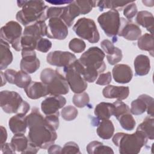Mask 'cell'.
Listing matches in <instances>:
<instances>
[{
    "mask_svg": "<svg viewBox=\"0 0 154 154\" xmlns=\"http://www.w3.org/2000/svg\"><path fill=\"white\" fill-rule=\"evenodd\" d=\"M40 147H38L35 144L29 141L28 145L26 149L22 152V153H37L39 150Z\"/></svg>",
    "mask_w": 154,
    "mask_h": 154,
    "instance_id": "f907efd6",
    "label": "cell"
},
{
    "mask_svg": "<svg viewBox=\"0 0 154 154\" xmlns=\"http://www.w3.org/2000/svg\"><path fill=\"white\" fill-rule=\"evenodd\" d=\"M75 2L80 9L81 14H86L90 13L97 4V1L91 0H76Z\"/></svg>",
    "mask_w": 154,
    "mask_h": 154,
    "instance_id": "8d00e7d4",
    "label": "cell"
},
{
    "mask_svg": "<svg viewBox=\"0 0 154 154\" xmlns=\"http://www.w3.org/2000/svg\"><path fill=\"white\" fill-rule=\"evenodd\" d=\"M23 89L31 99H38L49 94L46 85L42 82L31 81Z\"/></svg>",
    "mask_w": 154,
    "mask_h": 154,
    "instance_id": "ffe728a7",
    "label": "cell"
},
{
    "mask_svg": "<svg viewBox=\"0 0 154 154\" xmlns=\"http://www.w3.org/2000/svg\"><path fill=\"white\" fill-rule=\"evenodd\" d=\"M40 80L46 87L49 94L64 95L69 93V86L65 78L57 70L51 68L43 69Z\"/></svg>",
    "mask_w": 154,
    "mask_h": 154,
    "instance_id": "277c9868",
    "label": "cell"
},
{
    "mask_svg": "<svg viewBox=\"0 0 154 154\" xmlns=\"http://www.w3.org/2000/svg\"><path fill=\"white\" fill-rule=\"evenodd\" d=\"M97 126L96 132L100 138L104 140H109L113 136L114 126L110 120H101Z\"/></svg>",
    "mask_w": 154,
    "mask_h": 154,
    "instance_id": "484cf974",
    "label": "cell"
},
{
    "mask_svg": "<svg viewBox=\"0 0 154 154\" xmlns=\"http://www.w3.org/2000/svg\"><path fill=\"white\" fill-rule=\"evenodd\" d=\"M112 79V76L110 72L106 73H101L99 74L97 79L96 81V84L100 85H108Z\"/></svg>",
    "mask_w": 154,
    "mask_h": 154,
    "instance_id": "7dc6e473",
    "label": "cell"
},
{
    "mask_svg": "<svg viewBox=\"0 0 154 154\" xmlns=\"http://www.w3.org/2000/svg\"><path fill=\"white\" fill-rule=\"evenodd\" d=\"M38 39L29 35H23L20 40L21 51H34L36 49Z\"/></svg>",
    "mask_w": 154,
    "mask_h": 154,
    "instance_id": "e575fe53",
    "label": "cell"
},
{
    "mask_svg": "<svg viewBox=\"0 0 154 154\" xmlns=\"http://www.w3.org/2000/svg\"><path fill=\"white\" fill-rule=\"evenodd\" d=\"M22 32L21 25L17 22L11 20L8 22L1 28V38L10 43L16 51L22 50L20 40Z\"/></svg>",
    "mask_w": 154,
    "mask_h": 154,
    "instance_id": "9c48e42d",
    "label": "cell"
},
{
    "mask_svg": "<svg viewBox=\"0 0 154 154\" xmlns=\"http://www.w3.org/2000/svg\"><path fill=\"white\" fill-rule=\"evenodd\" d=\"M17 6L22 8L16 15L17 20L26 26L39 21L47 19L46 11L49 8L43 1H17Z\"/></svg>",
    "mask_w": 154,
    "mask_h": 154,
    "instance_id": "7a4b0ae2",
    "label": "cell"
},
{
    "mask_svg": "<svg viewBox=\"0 0 154 154\" xmlns=\"http://www.w3.org/2000/svg\"><path fill=\"white\" fill-rule=\"evenodd\" d=\"M72 101L73 104L78 108H84L88 105L90 102L89 95L86 92L75 93L73 97Z\"/></svg>",
    "mask_w": 154,
    "mask_h": 154,
    "instance_id": "d590c367",
    "label": "cell"
},
{
    "mask_svg": "<svg viewBox=\"0 0 154 154\" xmlns=\"http://www.w3.org/2000/svg\"><path fill=\"white\" fill-rule=\"evenodd\" d=\"M59 111L50 115H46L45 117V121L46 123L55 131L59 127Z\"/></svg>",
    "mask_w": 154,
    "mask_h": 154,
    "instance_id": "7bdbcfd3",
    "label": "cell"
},
{
    "mask_svg": "<svg viewBox=\"0 0 154 154\" xmlns=\"http://www.w3.org/2000/svg\"><path fill=\"white\" fill-rule=\"evenodd\" d=\"M62 152V147L60 146L52 144L48 147V153L52 154V153H61Z\"/></svg>",
    "mask_w": 154,
    "mask_h": 154,
    "instance_id": "816d5d0a",
    "label": "cell"
},
{
    "mask_svg": "<svg viewBox=\"0 0 154 154\" xmlns=\"http://www.w3.org/2000/svg\"><path fill=\"white\" fill-rule=\"evenodd\" d=\"M73 1H46V2L51 3V4H54L55 5H59V4H70Z\"/></svg>",
    "mask_w": 154,
    "mask_h": 154,
    "instance_id": "db71d44e",
    "label": "cell"
},
{
    "mask_svg": "<svg viewBox=\"0 0 154 154\" xmlns=\"http://www.w3.org/2000/svg\"><path fill=\"white\" fill-rule=\"evenodd\" d=\"M52 47V42L43 37L39 38L37 40V43L36 46V50L42 52H48Z\"/></svg>",
    "mask_w": 154,
    "mask_h": 154,
    "instance_id": "b9f144b4",
    "label": "cell"
},
{
    "mask_svg": "<svg viewBox=\"0 0 154 154\" xmlns=\"http://www.w3.org/2000/svg\"><path fill=\"white\" fill-rule=\"evenodd\" d=\"M76 60V56L68 51H55L49 52L46 56V61L49 64L63 68L70 66Z\"/></svg>",
    "mask_w": 154,
    "mask_h": 154,
    "instance_id": "7c38bea8",
    "label": "cell"
},
{
    "mask_svg": "<svg viewBox=\"0 0 154 154\" xmlns=\"http://www.w3.org/2000/svg\"><path fill=\"white\" fill-rule=\"evenodd\" d=\"M138 13L137 7L134 1L126 5L123 9V15L126 19L131 20Z\"/></svg>",
    "mask_w": 154,
    "mask_h": 154,
    "instance_id": "60d3db41",
    "label": "cell"
},
{
    "mask_svg": "<svg viewBox=\"0 0 154 154\" xmlns=\"http://www.w3.org/2000/svg\"><path fill=\"white\" fill-rule=\"evenodd\" d=\"M154 118L153 116H147L141 123L136 130L141 131L147 137L148 139L153 140L154 139Z\"/></svg>",
    "mask_w": 154,
    "mask_h": 154,
    "instance_id": "f546056e",
    "label": "cell"
},
{
    "mask_svg": "<svg viewBox=\"0 0 154 154\" xmlns=\"http://www.w3.org/2000/svg\"><path fill=\"white\" fill-rule=\"evenodd\" d=\"M25 115L23 113H18L9 119L8 126L13 134H24L26 132L28 126Z\"/></svg>",
    "mask_w": 154,
    "mask_h": 154,
    "instance_id": "44dd1931",
    "label": "cell"
},
{
    "mask_svg": "<svg viewBox=\"0 0 154 154\" xmlns=\"http://www.w3.org/2000/svg\"><path fill=\"white\" fill-rule=\"evenodd\" d=\"M78 114V109L73 106H64L61 111L62 118L66 121H72L75 119Z\"/></svg>",
    "mask_w": 154,
    "mask_h": 154,
    "instance_id": "74e56055",
    "label": "cell"
},
{
    "mask_svg": "<svg viewBox=\"0 0 154 154\" xmlns=\"http://www.w3.org/2000/svg\"><path fill=\"white\" fill-rule=\"evenodd\" d=\"M75 34L81 38L87 40L91 43H95L100 39L99 32L94 21L90 18L79 19L72 28Z\"/></svg>",
    "mask_w": 154,
    "mask_h": 154,
    "instance_id": "ba28073f",
    "label": "cell"
},
{
    "mask_svg": "<svg viewBox=\"0 0 154 154\" xmlns=\"http://www.w3.org/2000/svg\"><path fill=\"white\" fill-rule=\"evenodd\" d=\"M87 152L89 154H113L114 151L112 148L103 145L101 142L97 141H93L88 143L86 147Z\"/></svg>",
    "mask_w": 154,
    "mask_h": 154,
    "instance_id": "4dcf8cb0",
    "label": "cell"
},
{
    "mask_svg": "<svg viewBox=\"0 0 154 154\" xmlns=\"http://www.w3.org/2000/svg\"><path fill=\"white\" fill-rule=\"evenodd\" d=\"M122 128L126 131H132L135 128L136 122L131 112H126L117 118Z\"/></svg>",
    "mask_w": 154,
    "mask_h": 154,
    "instance_id": "836d02e7",
    "label": "cell"
},
{
    "mask_svg": "<svg viewBox=\"0 0 154 154\" xmlns=\"http://www.w3.org/2000/svg\"><path fill=\"white\" fill-rule=\"evenodd\" d=\"M22 57L20 63L21 70L30 74L34 73L39 69L40 62L37 58L35 51H22Z\"/></svg>",
    "mask_w": 154,
    "mask_h": 154,
    "instance_id": "2e32d148",
    "label": "cell"
},
{
    "mask_svg": "<svg viewBox=\"0 0 154 154\" xmlns=\"http://www.w3.org/2000/svg\"><path fill=\"white\" fill-rule=\"evenodd\" d=\"M64 77L72 91L75 93L84 92L87 88V82L73 65L63 68Z\"/></svg>",
    "mask_w": 154,
    "mask_h": 154,
    "instance_id": "30bf717a",
    "label": "cell"
},
{
    "mask_svg": "<svg viewBox=\"0 0 154 154\" xmlns=\"http://www.w3.org/2000/svg\"><path fill=\"white\" fill-rule=\"evenodd\" d=\"M80 14L81 11L79 7L75 2V1H73L68 5L64 7L63 13L60 18L68 27H70L73 23L75 19Z\"/></svg>",
    "mask_w": 154,
    "mask_h": 154,
    "instance_id": "7402d4cb",
    "label": "cell"
},
{
    "mask_svg": "<svg viewBox=\"0 0 154 154\" xmlns=\"http://www.w3.org/2000/svg\"><path fill=\"white\" fill-rule=\"evenodd\" d=\"M152 1H142V2L147 7H152L153 6V5H151L150 4V2H151Z\"/></svg>",
    "mask_w": 154,
    "mask_h": 154,
    "instance_id": "9f6ffc18",
    "label": "cell"
},
{
    "mask_svg": "<svg viewBox=\"0 0 154 154\" xmlns=\"http://www.w3.org/2000/svg\"><path fill=\"white\" fill-rule=\"evenodd\" d=\"M48 26L45 21H39L25 26L23 34L29 35L39 39L47 35Z\"/></svg>",
    "mask_w": 154,
    "mask_h": 154,
    "instance_id": "603a6c76",
    "label": "cell"
},
{
    "mask_svg": "<svg viewBox=\"0 0 154 154\" xmlns=\"http://www.w3.org/2000/svg\"><path fill=\"white\" fill-rule=\"evenodd\" d=\"M134 66L136 76L146 75L150 70V59L147 55H138L134 60Z\"/></svg>",
    "mask_w": 154,
    "mask_h": 154,
    "instance_id": "cb8c5ba5",
    "label": "cell"
},
{
    "mask_svg": "<svg viewBox=\"0 0 154 154\" xmlns=\"http://www.w3.org/2000/svg\"><path fill=\"white\" fill-rule=\"evenodd\" d=\"M13 59V57L9 44L1 38V70H5L12 63Z\"/></svg>",
    "mask_w": 154,
    "mask_h": 154,
    "instance_id": "83f0119b",
    "label": "cell"
},
{
    "mask_svg": "<svg viewBox=\"0 0 154 154\" xmlns=\"http://www.w3.org/2000/svg\"><path fill=\"white\" fill-rule=\"evenodd\" d=\"M112 103L114 106V111L113 116H114L116 119L118 118L120 116L126 112H131L129 106L126 105L125 103H124L123 102H122V100H117Z\"/></svg>",
    "mask_w": 154,
    "mask_h": 154,
    "instance_id": "ab89813d",
    "label": "cell"
},
{
    "mask_svg": "<svg viewBox=\"0 0 154 154\" xmlns=\"http://www.w3.org/2000/svg\"><path fill=\"white\" fill-rule=\"evenodd\" d=\"M64 7H49L46 11L47 19H51L52 17H60Z\"/></svg>",
    "mask_w": 154,
    "mask_h": 154,
    "instance_id": "c3c4849f",
    "label": "cell"
},
{
    "mask_svg": "<svg viewBox=\"0 0 154 154\" xmlns=\"http://www.w3.org/2000/svg\"><path fill=\"white\" fill-rule=\"evenodd\" d=\"M61 153H79L81 154L78 145L73 141L66 143L62 148Z\"/></svg>",
    "mask_w": 154,
    "mask_h": 154,
    "instance_id": "ee69618b",
    "label": "cell"
},
{
    "mask_svg": "<svg viewBox=\"0 0 154 154\" xmlns=\"http://www.w3.org/2000/svg\"><path fill=\"white\" fill-rule=\"evenodd\" d=\"M26 121L29 129L27 137L29 142L43 149L54 144L57 138L56 131L46 123L37 108H33L26 116Z\"/></svg>",
    "mask_w": 154,
    "mask_h": 154,
    "instance_id": "6da1fadb",
    "label": "cell"
},
{
    "mask_svg": "<svg viewBox=\"0 0 154 154\" xmlns=\"http://www.w3.org/2000/svg\"><path fill=\"white\" fill-rule=\"evenodd\" d=\"M104 97L108 99H117L119 100L126 99L129 94V88L126 86H115L108 85L102 90Z\"/></svg>",
    "mask_w": 154,
    "mask_h": 154,
    "instance_id": "d6986e66",
    "label": "cell"
},
{
    "mask_svg": "<svg viewBox=\"0 0 154 154\" xmlns=\"http://www.w3.org/2000/svg\"><path fill=\"white\" fill-rule=\"evenodd\" d=\"M123 57L122 50L119 48H116L115 52L111 55H106V59L108 63L111 65H116L120 62Z\"/></svg>",
    "mask_w": 154,
    "mask_h": 154,
    "instance_id": "f6af8a7d",
    "label": "cell"
},
{
    "mask_svg": "<svg viewBox=\"0 0 154 154\" xmlns=\"http://www.w3.org/2000/svg\"><path fill=\"white\" fill-rule=\"evenodd\" d=\"M4 73L8 82L14 84L19 88H24L31 82L30 75L21 70L16 71L9 69H7Z\"/></svg>",
    "mask_w": 154,
    "mask_h": 154,
    "instance_id": "e0dca14e",
    "label": "cell"
},
{
    "mask_svg": "<svg viewBox=\"0 0 154 154\" xmlns=\"http://www.w3.org/2000/svg\"><path fill=\"white\" fill-rule=\"evenodd\" d=\"M85 43L80 38H74L69 43V48L75 53H81L85 50Z\"/></svg>",
    "mask_w": 154,
    "mask_h": 154,
    "instance_id": "f35d334b",
    "label": "cell"
},
{
    "mask_svg": "<svg viewBox=\"0 0 154 154\" xmlns=\"http://www.w3.org/2000/svg\"><path fill=\"white\" fill-rule=\"evenodd\" d=\"M112 77L114 80L119 84L129 82L133 76L131 68L127 64H116L112 69Z\"/></svg>",
    "mask_w": 154,
    "mask_h": 154,
    "instance_id": "ac0fdd59",
    "label": "cell"
},
{
    "mask_svg": "<svg viewBox=\"0 0 154 154\" xmlns=\"http://www.w3.org/2000/svg\"><path fill=\"white\" fill-rule=\"evenodd\" d=\"M138 47L140 49L149 52L152 57L154 54V41L153 35L152 34L145 33L138 38Z\"/></svg>",
    "mask_w": 154,
    "mask_h": 154,
    "instance_id": "f1b7e54d",
    "label": "cell"
},
{
    "mask_svg": "<svg viewBox=\"0 0 154 154\" xmlns=\"http://www.w3.org/2000/svg\"><path fill=\"white\" fill-rule=\"evenodd\" d=\"M100 46L106 55H111L113 54L117 48L114 45V43L112 42L108 39L102 40L100 43Z\"/></svg>",
    "mask_w": 154,
    "mask_h": 154,
    "instance_id": "bcb514c9",
    "label": "cell"
},
{
    "mask_svg": "<svg viewBox=\"0 0 154 154\" xmlns=\"http://www.w3.org/2000/svg\"><path fill=\"white\" fill-rule=\"evenodd\" d=\"M1 86L2 87L3 85H4L6 84V82L7 81V79H6V78L5 77L4 73L3 72H2V71L1 72Z\"/></svg>",
    "mask_w": 154,
    "mask_h": 154,
    "instance_id": "11a10c76",
    "label": "cell"
},
{
    "mask_svg": "<svg viewBox=\"0 0 154 154\" xmlns=\"http://www.w3.org/2000/svg\"><path fill=\"white\" fill-rule=\"evenodd\" d=\"M0 106L7 114L23 113L26 114L30 109L29 103L23 100L19 93L8 90L1 91Z\"/></svg>",
    "mask_w": 154,
    "mask_h": 154,
    "instance_id": "5b68a950",
    "label": "cell"
},
{
    "mask_svg": "<svg viewBox=\"0 0 154 154\" xmlns=\"http://www.w3.org/2000/svg\"><path fill=\"white\" fill-rule=\"evenodd\" d=\"M29 143L28 137L23 134H14L11 140V144L16 151L22 153L24 151Z\"/></svg>",
    "mask_w": 154,
    "mask_h": 154,
    "instance_id": "d6a6232c",
    "label": "cell"
},
{
    "mask_svg": "<svg viewBox=\"0 0 154 154\" xmlns=\"http://www.w3.org/2000/svg\"><path fill=\"white\" fill-rule=\"evenodd\" d=\"M153 98L147 94H143L140 95L137 99L131 102L130 111L131 113L138 116L147 111V114L153 116L154 104Z\"/></svg>",
    "mask_w": 154,
    "mask_h": 154,
    "instance_id": "8fae6325",
    "label": "cell"
},
{
    "mask_svg": "<svg viewBox=\"0 0 154 154\" xmlns=\"http://www.w3.org/2000/svg\"><path fill=\"white\" fill-rule=\"evenodd\" d=\"M7 138V132L6 129L2 126H1V142L0 145L5 143Z\"/></svg>",
    "mask_w": 154,
    "mask_h": 154,
    "instance_id": "f5cc1de1",
    "label": "cell"
},
{
    "mask_svg": "<svg viewBox=\"0 0 154 154\" xmlns=\"http://www.w3.org/2000/svg\"><path fill=\"white\" fill-rule=\"evenodd\" d=\"M105 54L97 46L90 47L84 52L78 60L84 67V70L101 73L106 69V64L103 61Z\"/></svg>",
    "mask_w": 154,
    "mask_h": 154,
    "instance_id": "8992f818",
    "label": "cell"
},
{
    "mask_svg": "<svg viewBox=\"0 0 154 154\" xmlns=\"http://www.w3.org/2000/svg\"><path fill=\"white\" fill-rule=\"evenodd\" d=\"M114 106L113 103L102 102L98 103L94 111V115L97 120L109 119L114 114Z\"/></svg>",
    "mask_w": 154,
    "mask_h": 154,
    "instance_id": "d4e9b609",
    "label": "cell"
},
{
    "mask_svg": "<svg viewBox=\"0 0 154 154\" xmlns=\"http://www.w3.org/2000/svg\"><path fill=\"white\" fill-rule=\"evenodd\" d=\"M118 35L130 41H135L141 35V30L137 24L124 17H120Z\"/></svg>",
    "mask_w": 154,
    "mask_h": 154,
    "instance_id": "5bb4252c",
    "label": "cell"
},
{
    "mask_svg": "<svg viewBox=\"0 0 154 154\" xmlns=\"http://www.w3.org/2000/svg\"><path fill=\"white\" fill-rule=\"evenodd\" d=\"M1 151L2 153H15L16 150L11 145V143H5L2 145H0Z\"/></svg>",
    "mask_w": 154,
    "mask_h": 154,
    "instance_id": "681fc988",
    "label": "cell"
},
{
    "mask_svg": "<svg viewBox=\"0 0 154 154\" xmlns=\"http://www.w3.org/2000/svg\"><path fill=\"white\" fill-rule=\"evenodd\" d=\"M68 35V26L60 17L49 19L46 36L49 38L64 40Z\"/></svg>",
    "mask_w": 154,
    "mask_h": 154,
    "instance_id": "4fadbf2b",
    "label": "cell"
},
{
    "mask_svg": "<svg viewBox=\"0 0 154 154\" xmlns=\"http://www.w3.org/2000/svg\"><path fill=\"white\" fill-rule=\"evenodd\" d=\"M112 140L119 147L120 153L137 154L146 145L148 138L141 131L136 130L135 132L131 134L117 132L114 135Z\"/></svg>",
    "mask_w": 154,
    "mask_h": 154,
    "instance_id": "3957f363",
    "label": "cell"
},
{
    "mask_svg": "<svg viewBox=\"0 0 154 154\" xmlns=\"http://www.w3.org/2000/svg\"><path fill=\"white\" fill-rule=\"evenodd\" d=\"M97 22L105 34L108 37H111L114 42H116L120 25V17L119 11L117 10H109L103 13L97 17Z\"/></svg>",
    "mask_w": 154,
    "mask_h": 154,
    "instance_id": "52a82bcc",
    "label": "cell"
},
{
    "mask_svg": "<svg viewBox=\"0 0 154 154\" xmlns=\"http://www.w3.org/2000/svg\"><path fill=\"white\" fill-rule=\"evenodd\" d=\"M66 103V99L61 95H51L41 103V109L46 116L58 112Z\"/></svg>",
    "mask_w": 154,
    "mask_h": 154,
    "instance_id": "9a60e30c",
    "label": "cell"
},
{
    "mask_svg": "<svg viewBox=\"0 0 154 154\" xmlns=\"http://www.w3.org/2000/svg\"><path fill=\"white\" fill-rule=\"evenodd\" d=\"M136 22L138 25L145 28L150 34H153L154 18L152 13L148 11H140L137 13Z\"/></svg>",
    "mask_w": 154,
    "mask_h": 154,
    "instance_id": "4316f807",
    "label": "cell"
},
{
    "mask_svg": "<svg viewBox=\"0 0 154 154\" xmlns=\"http://www.w3.org/2000/svg\"><path fill=\"white\" fill-rule=\"evenodd\" d=\"M132 1H119L112 0H104L97 1V6L98 7L99 11H103L105 8H109L111 10H117L119 8V10H122L123 7L131 2Z\"/></svg>",
    "mask_w": 154,
    "mask_h": 154,
    "instance_id": "1f68e13d",
    "label": "cell"
}]
</instances>
